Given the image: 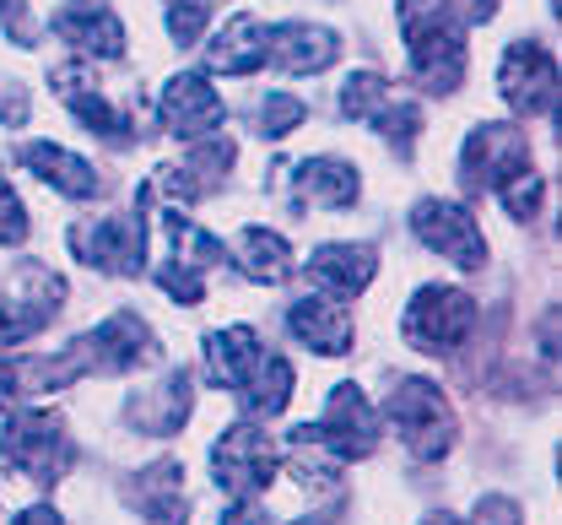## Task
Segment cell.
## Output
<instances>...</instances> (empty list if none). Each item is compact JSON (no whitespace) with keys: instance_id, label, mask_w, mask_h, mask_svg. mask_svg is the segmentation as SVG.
Wrapping results in <instances>:
<instances>
[{"instance_id":"cell-20","label":"cell","mask_w":562,"mask_h":525,"mask_svg":"<svg viewBox=\"0 0 562 525\" xmlns=\"http://www.w3.org/2000/svg\"><path fill=\"white\" fill-rule=\"evenodd\" d=\"M190 406H195V379L179 369V375H168V384H157V390L131 401V423L146 428V434H179Z\"/></svg>"},{"instance_id":"cell-3","label":"cell","mask_w":562,"mask_h":525,"mask_svg":"<svg viewBox=\"0 0 562 525\" xmlns=\"http://www.w3.org/2000/svg\"><path fill=\"white\" fill-rule=\"evenodd\" d=\"M292 439H308L336 460H362V455L379 450V412L368 406V395L357 384H336L325 401V417L314 428H297Z\"/></svg>"},{"instance_id":"cell-10","label":"cell","mask_w":562,"mask_h":525,"mask_svg":"<svg viewBox=\"0 0 562 525\" xmlns=\"http://www.w3.org/2000/svg\"><path fill=\"white\" fill-rule=\"evenodd\" d=\"M497 92L514 114H552L558 103V60L541 44H508L497 66Z\"/></svg>"},{"instance_id":"cell-4","label":"cell","mask_w":562,"mask_h":525,"mask_svg":"<svg viewBox=\"0 0 562 525\" xmlns=\"http://www.w3.org/2000/svg\"><path fill=\"white\" fill-rule=\"evenodd\" d=\"M5 460L33 477L38 488L60 482L70 471V439H66V423L55 412H16L5 423Z\"/></svg>"},{"instance_id":"cell-14","label":"cell","mask_w":562,"mask_h":525,"mask_svg":"<svg viewBox=\"0 0 562 525\" xmlns=\"http://www.w3.org/2000/svg\"><path fill=\"white\" fill-rule=\"evenodd\" d=\"M373 271H379V255H373L368 244H319V249L303 260V277H308L314 288L341 293V299H357V293L373 282Z\"/></svg>"},{"instance_id":"cell-1","label":"cell","mask_w":562,"mask_h":525,"mask_svg":"<svg viewBox=\"0 0 562 525\" xmlns=\"http://www.w3.org/2000/svg\"><path fill=\"white\" fill-rule=\"evenodd\" d=\"M401 27H406V60L412 81L427 92H454L465 76V44L449 0H401Z\"/></svg>"},{"instance_id":"cell-31","label":"cell","mask_w":562,"mask_h":525,"mask_svg":"<svg viewBox=\"0 0 562 525\" xmlns=\"http://www.w3.org/2000/svg\"><path fill=\"white\" fill-rule=\"evenodd\" d=\"M476 525H525V521H519V510L508 499H482L476 504Z\"/></svg>"},{"instance_id":"cell-2","label":"cell","mask_w":562,"mask_h":525,"mask_svg":"<svg viewBox=\"0 0 562 525\" xmlns=\"http://www.w3.org/2000/svg\"><path fill=\"white\" fill-rule=\"evenodd\" d=\"M384 412H390L401 445L417 455V460H443V455H449V445H454V412H449V401H443L438 384L401 379V384L390 390Z\"/></svg>"},{"instance_id":"cell-16","label":"cell","mask_w":562,"mask_h":525,"mask_svg":"<svg viewBox=\"0 0 562 525\" xmlns=\"http://www.w3.org/2000/svg\"><path fill=\"white\" fill-rule=\"evenodd\" d=\"M206 66L227 76H255L260 66H271V27L260 16H233L206 49Z\"/></svg>"},{"instance_id":"cell-29","label":"cell","mask_w":562,"mask_h":525,"mask_svg":"<svg viewBox=\"0 0 562 525\" xmlns=\"http://www.w3.org/2000/svg\"><path fill=\"white\" fill-rule=\"evenodd\" d=\"M16 238H27V212H22L16 190H11V185H0V249H5V244H16Z\"/></svg>"},{"instance_id":"cell-33","label":"cell","mask_w":562,"mask_h":525,"mask_svg":"<svg viewBox=\"0 0 562 525\" xmlns=\"http://www.w3.org/2000/svg\"><path fill=\"white\" fill-rule=\"evenodd\" d=\"M222 525H271V515H266V510H255V504L244 499L238 510H227V515H222Z\"/></svg>"},{"instance_id":"cell-24","label":"cell","mask_w":562,"mask_h":525,"mask_svg":"<svg viewBox=\"0 0 562 525\" xmlns=\"http://www.w3.org/2000/svg\"><path fill=\"white\" fill-rule=\"evenodd\" d=\"M55 81H60V98L70 103V114H76V120H81L92 136H109L114 147H125V142H131V125H125V120L109 109V98H98V92H92V81H81L76 71L55 76Z\"/></svg>"},{"instance_id":"cell-12","label":"cell","mask_w":562,"mask_h":525,"mask_svg":"<svg viewBox=\"0 0 562 525\" xmlns=\"http://www.w3.org/2000/svg\"><path fill=\"white\" fill-rule=\"evenodd\" d=\"M55 27L81 55H98V60H120L125 55V27H120V16L103 0H60Z\"/></svg>"},{"instance_id":"cell-15","label":"cell","mask_w":562,"mask_h":525,"mask_svg":"<svg viewBox=\"0 0 562 525\" xmlns=\"http://www.w3.org/2000/svg\"><path fill=\"white\" fill-rule=\"evenodd\" d=\"M341 55V38L319 22H281L271 27V66L286 76H314Z\"/></svg>"},{"instance_id":"cell-8","label":"cell","mask_w":562,"mask_h":525,"mask_svg":"<svg viewBox=\"0 0 562 525\" xmlns=\"http://www.w3.org/2000/svg\"><path fill=\"white\" fill-rule=\"evenodd\" d=\"M530 168V142L519 125H476L465 136V152H460V179L465 190H487L497 196L514 174Z\"/></svg>"},{"instance_id":"cell-13","label":"cell","mask_w":562,"mask_h":525,"mask_svg":"<svg viewBox=\"0 0 562 525\" xmlns=\"http://www.w3.org/2000/svg\"><path fill=\"white\" fill-rule=\"evenodd\" d=\"M227 120V109H222V98L206 87V76H173L168 87H162V125L173 131V136H184V142H201L206 131H216Z\"/></svg>"},{"instance_id":"cell-18","label":"cell","mask_w":562,"mask_h":525,"mask_svg":"<svg viewBox=\"0 0 562 525\" xmlns=\"http://www.w3.org/2000/svg\"><path fill=\"white\" fill-rule=\"evenodd\" d=\"M286 325H292V336L297 342H308L314 353H325V358H341L351 353V314L341 303L330 299H297L286 309Z\"/></svg>"},{"instance_id":"cell-17","label":"cell","mask_w":562,"mask_h":525,"mask_svg":"<svg viewBox=\"0 0 562 525\" xmlns=\"http://www.w3.org/2000/svg\"><path fill=\"white\" fill-rule=\"evenodd\" d=\"M16 163L33 168L44 185H55V190L70 196V201H92V196H103V174H98L92 163H81L76 152H60V147H49V142H27V147L16 152Z\"/></svg>"},{"instance_id":"cell-22","label":"cell","mask_w":562,"mask_h":525,"mask_svg":"<svg viewBox=\"0 0 562 525\" xmlns=\"http://www.w3.org/2000/svg\"><path fill=\"white\" fill-rule=\"evenodd\" d=\"M233 395H238V406H244V417H249V423L277 417V412H286V401H292V364L277 358V353H266Z\"/></svg>"},{"instance_id":"cell-9","label":"cell","mask_w":562,"mask_h":525,"mask_svg":"<svg viewBox=\"0 0 562 525\" xmlns=\"http://www.w3.org/2000/svg\"><path fill=\"white\" fill-rule=\"evenodd\" d=\"M70 353H76L81 369H98V375H131V369H146V364L157 358L151 331L140 325V314H131V309H120L114 320H103V325H98L92 336H81Z\"/></svg>"},{"instance_id":"cell-19","label":"cell","mask_w":562,"mask_h":525,"mask_svg":"<svg viewBox=\"0 0 562 525\" xmlns=\"http://www.w3.org/2000/svg\"><path fill=\"white\" fill-rule=\"evenodd\" d=\"M292 185H297V201H303V206H330V212L351 206L357 190H362L357 168L341 163V157H308V163L292 174Z\"/></svg>"},{"instance_id":"cell-6","label":"cell","mask_w":562,"mask_h":525,"mask_svg":"<svg viewBox=\"0 0 562 525\" xmlns=\"http://www.w3.org/2000/svg\"><path fill=\"white\" fill-rule=\"evenodd\" d=\"M471 325H476V303L460 288L432 282L406 303V342L422 347V353H454L471 336Z\"/></svg>"},{"instance_id":"cell-28","label":"cell","mask_w":562,"mask_h":525,"mask_svg":"<svg viewBox=\"0 0 562 525\" xmlns=\"http://www.w3.org/2000/svg\"><path fill=\"white\" fill-rule=\"evenodd\" d=\"M162 16H168V33H173V44H195V38L206 33L211 0H162Z\"/></svg>"},{"instance_id":"cell-34","label":"cell","mask_w":562,"mask_h":525,"mask_svg":"<svg viewBox=\"0 0 562 525\" xmlns=\"http://www.w3.org/2000/svg\"><path fill=\"white\" fill-rule=\"evenodd\" d=\"M11 525H66V521H60V515H55L49 504H38V510H22V515H16Z\"/></svg>"},{"instance_id":"cell-35","label":"cell","mask_w":562,"mask_h":525,"mask_svg":"<svg viewBox=\"0 0 562 525\" xmlns=\"http://www.w3.org/2000/svg\"><path fill=\"white\" fill-rule=\"evenodd\" d=\"M422 525H460L454 515H432V521H422Z\"/></svg>"},{"instance_id":"cell-26","label":"cell","mask_w":562,"mask_h":525,"mask_svg":"<svg viewBox=\"0 0 562 525\" xmlns=\"http://www.w3.org/2000/svg\"><path fill=\"white\" fill-rule=\"evenodd\" d=\"M168 238H173V266H184V271H201V266H216L222 260V244L201 233V227L190 223V217H168Z\"/></svg>"},{"instance_id":"cell-27","label":"cell","mask_w":562,"mask_h":525,"mask_svg":"<svg viewBox=\"0 0 562 525\" xmlns=\"http://www.w3.org/2000/svg\"><path fill=\"white\" fill-rule=\"evenodd\" d=\"M384 98H390L384 76H373V71H351V76H347V87H341V114H347V120H373V114L384 109Z\"/></svg>"},{"instance_id":"cell-36","label":"cell","mask_w":562,"mask_h":525,"mask_svg":"<svg viewBox=\"0 0 562 525\" xmlns=\"http://www.w3.org/2000/svg\"><path fill=\"white\" fill-rule=\"evenodd\" d=\"M297 525H319V521H297Z\"/></svg>"},{"instance_id":"cell-21","label":"cell","mask_w":562,"mask_h":525,"mask_svg":"<svg viewBox=\"0 0 562 525\" xmlns=\"http://www.w3.org/2000/svg\"><path fill=\"white\" fill-rule=\"evenodd\" d=\"M260 358H266V347H260V336L249 325H227V331L206 336V375L216 384H227V390H238Z\"/></svg>"},{"instance_id":"cell-5","label":"cell","mask_w":562,"mask_h":525,"mask_svg":"<svg viewBox=\"0 0 562 525\" xmlns=\"http://www.w3.org/2000/svg\"><path fill=\"white\" fill-rule=\"evenodd\" d=\"M277 445H271V434H260L255 423H233L222 439H216V450H211V471H216V482L233 493V499H260L271 482H277Z\"/></svg>"},{"instance_id":"cell-30","label":"cell","mask_w":562,"mask_h":525,"mask_svg":"<svg viewBox=\"0 0 562 525\" xmlns=\"http://www.w3.org/2000/svg\"><path fill=\"white\" fill-rule=\"evenodd\" d=\"M297 120H303V103H297V98H266V109H260L266 136H286Z\"/></svg>"},{"instance_id":"cell-7","label":"cell","mask_w":562,"mask_h":525,"mask_svg":"<svg viewBox=\"0 0 562 525\" xmlns=\"http://www.w3.org/2000/svg\"><path fill=\"white\" fill-rule=\"evenodd\" d=\"M70 255L109 271V277H136L146 266V223L136 212L120 217H98V223H76L70 227Z\"/></svg>"},{"instance_id":"cell-23","label":"cell","mask_w":562,"mask_h":525,"mask_svg":"<svg viewBox=\"0 0 562 525\" xmlns=\"http://www.w3.org/2000/svg\"><path fill=\"white\" fill-rule=\"evenodd\" d=\"M233 260L255 282H281L292 271V244L281 238L277 227H244L238 244H233Z\"/></svg>"},{"instance_id":"cell-32","label":"cell","mask_w":562,"mask_h":525,"mask_svg":"<svg viewBox=\"0 0 562 525\" xmlns=\"http://www.w3.org/2000/svg\"><path fill=\"white\" fill-rule=\"evenodd\" d=\"M22 395H27V390H22V369H16L11 358H0V412H11Z\"/></svg>"},{"instance_id":"cell-11","label":"cell","mask_w":562,"mask_h":525,"mask_svg":"<svg viewBox=\"0 0 562 525\" xmlns=\"http://www.w3.org/2000/svg\"><path fill=\"white\" fill-rule=\"evenodd\" d=\"M412 233H417L432 255H449V260L465 266V271H476V266L487 260L482 227H476V217H471L465 206H454V201H417Z\"/></svg>"},{"instance_id":"cell-25","label":"cell","mask_w":562,"mask_h":525,"mask_svg":"<svg viewBox=\"0 0 562 525\" xmlns=\"http://www.w3.org/2000/svg\"><path fill=\"white\" fill-rule=\"evenodd\" d=\"M60 309V293H38V299H22V293H0V347H16L27 342L33 331H44Z\"/></svg>"}]
</instances>
